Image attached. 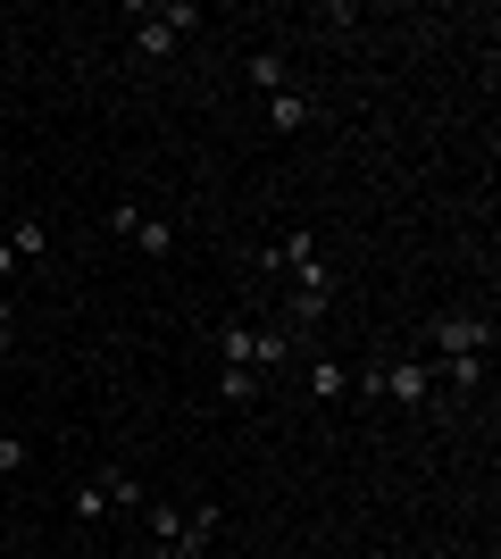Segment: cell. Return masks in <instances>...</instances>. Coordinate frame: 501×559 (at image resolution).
I'll return each mask as SVG.
<instances>
[{"label":"cell","instance_id":"12","mask_svg":"<svg viewBox=\"0 0 501 559\" xmlns=\"http://www.w3.org/2000/svg\"><path fill=\"white\" fill-rule=\"evenodd\" d=\"M17 467H25V443H17V435H0V476H17Z\"/></svg>","mask_w":501,"mask_h":559},{"label":"cell","instance_id":"7","mask_svg":"<svg viewBox=\"0 0 501 559\" xmlns=\"http://www.w3.org/2000/svg\"><path fill=\"white\" fill-rule=\"evenodd\" d=\"M217 526H226V510L217 501H201V510H184V535H176V559H201L217 543Z\"/></svg>","mask_w":501,"mask_h":559},{"label":"cell","instance_id":"11","mask_svg":"<svg viewBox=\"0 0 501 559\" xmlns=\"http://www.w3.org/2000/svg\"><path fill=\"white\" fill-rule=\"evenodd\" d=\"M242 68H251V84H267V93H285V59H276V50H251Z\"/></svg>","mask_w":501,"mask_h":559},{"label":"cell","instance_id":"9","mask_svg":"<svg viewBox=\"0 0 501 559\" xmlns=\"http://www.w3.org/2000/svg\"><path fill=\"white\" fill-rule=\"evenodd\" d=\"M310 393H318V401H343V393H351L343 359H310Z\"/></svg>","mask_w":501,"mask_h":559},{"label":"cell","instance_id":"6","mask_svg":"<svg viewBox=\"0 0 501 559\" xmlns=\"http://www.w3.org/2000/svg\"><path fill=\"white\" fill-rule=\"evenodd\" d=\"M267 126H276V134H310V126H318V100L285 84V93H267Z\"/></svg>","mask_w":501,"mask_h":559},{"label":"cell","instance_id":"2","mask_svg":"<svg viewBox=\"0 0 501 559\" xmlns=\"http://www.w3.org/2000/svg\"><path fill=\"white\" fill-rule=\"evenodd\" d=\"M359 393L393 401V409H443V384H434L427 350H409V359H368V368H359ZM443 418H452V409H443Z\"/></svg>","mask_w":501,"mask_h":559},{"label":"cell","instance_id":"5","mask_svg":"<svg viewBox=\"0 0 501 559\" xmlns=\"http://www.w3.org/2000/svg\"><path fill=\"white\" fill-rule=\"evenodd\" d=\"M192 25H201V9H192V0H159V9L143 0V9H134V59H167Z\"/></svg>","mask_w":501,"mask_h":559},{"label":"cell","instance_id":"8","mask_svg":"<svg viewBox=\"0 0 501 559\" xmlns=\"http://www.w3.org/2000/svg\"><path fill=\"white\" fill-rule=\"evenodd\" d=\"M217 401H226V409H251V401H260V368H217Z\"/></svg>","mask_w":501,"mask_h":559},{"label":"cell","instance_id":"14","mask_svg":"<svg viewBox=\"0 0 501 559\" xmlns=\"http://www.w3.org/2000/svg\"><path fill=\"white\" fill-rule=\"evenodd\" d=\"M9 343H17V334H0V368H9Z\"/></svg>","mask_w":501,"mask_h":559},{"label":"cell","instance_id":"10","mask_svg":"<svg viewBox=\"0 0 501 559\" xmlns=\"http://www.w3.org/2000/svg\"><path fill=\"white\" fill-rule=\"evenodd\" d=\"M9 251H17V259H43V251H50V226H34V217H17V234H9Z\"/></svg>","mask_w":501,"mask_h":559},{"label":"cell","instance_id":"1","mask_svg":"<svg viewBox=\"0 0 501 559\" xmlns=\"http://www.w3.org/2000/svg\"><path fill=\"white\" fill-rule=\"evenodd\" d=\"M418 343H427L434 368H485L493 359V309H434Z\"/></svg>","mask_w":501,"mask_h":559},{"label":"cell","instance_id":"13","mask_svg":"<svg viewBox=\"0 0 501 559\" xmlns=\"http://www.w3.org/2000/svg\"><path fill=\"white\" fill-rule=\"evenodd\" d=\"M0 334H17V301L9 293H0Z\"/></svg>","mask_w":501,"mask_h":559},{"label":"cell","instance_id":"3","mask_svg":"<svg viewBox=\"0 0 501 559\" xmlns=\"http://www.w3.org/2000/svg\"><path fill=\"white\" fill-rule=\"evenodd\" d=\"M293 343H301L293 326H242V318L217 326V359L226 368H276V359H293Z\"/></svg>","mask_w":501,"mask_h":559},{"label":"cell","instance_id":"4","mask_svg":"<svg viewBox=\"0 0 501 559\" xmlns=\"http://www.w3.org/2000/svg\"><path fill=\"white\" fill-rule=\"evenodd\" d=\"M143 501H151V492L134 485L126 467H100L93 485H75V492H68V518H75V526H100L109 510H143Z\"/></svg>","mask_w":501,"mask_h":559}]
</instances>
